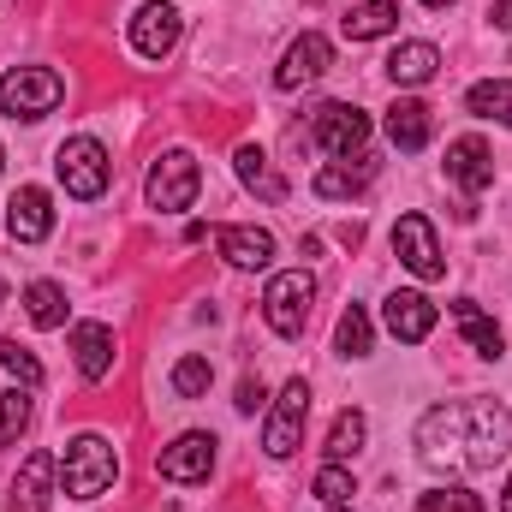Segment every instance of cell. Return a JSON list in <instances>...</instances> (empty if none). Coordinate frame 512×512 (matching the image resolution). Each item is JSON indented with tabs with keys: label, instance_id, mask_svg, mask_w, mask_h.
Listing matches in <instances>:
<instances>
[{
	"label": "cell",
	"instance_id": "obj_1",
	"mask_svg": "<svg viewBox=\"0 0 512 512\" xmlns=\"http://www.w3.org/2000/svg\"><path fill=\"white\" fill-rule=\"evenodd\" d=\"M512 453V411L495 399L435 405L417 423V459L435 471H495Z\"/></svg>",
	"mask_w": 512,
	"mask_h": 512
},
{
	"label": "cell",
	"instance_id": "obj_2",
	"mask_svg": "<svg viewBox=\"0 0 512 512\" xmlns=\"http://www.w3.org/2000/svg\"><path fill=\"white\" fill-rule=\"evenodd\" d=\"M114 477H120V453H114L102 435H72V441H66V453H60V483H66L72 501L108 495Z\"/></svg>",
	"mask_w": 512,
	"mask_h": 512
},
{
	"label": "cell",
	"instance_id": "obj_3",
	"mask_svg": "<svg viewBox=\"0 0 512 512\" xmlns=\"http://www.w3.org/2000/svg\"><path fill=\"white\" fill-rule=\"evenodd\" d=\"M54 173H60L66 197L96 203V197L108 191V179H114V161H108V149H102L96 137H66L60 155H54Z\"/></svg>",
	"mask_w": 512,
	"mask_h": 512
},
{
	"label": "cell",
	"instance_id": "obj_4",
	"mask_svg": "<svg viewBox=\"0 0 512 512\" xmlns=\"http://www.w3.org/2000/svg\"><path fill=\"white\" fill-rule=\"evenodd\" d=\"M310 304H316V280H310L304 268L274 274V280H268V292H262V316H268V328H274L280 340H298V334H304Z\"/></svg>",
	"mask_w": 512,
	"mask_h": 512
},
{
	"label": "cell",
	"instance_id": "obj_5",
	"mask_svg": "<svg viewBox=\"0 0 512 512\" xmlns=\"http://www.w3.org/2000/svg\"><path fill=\"white\" fill-rule=\"evenodd\" d=\"M60 96H66V84L48 66H12L0 78V114H12V120H42L60 108Z\"/></svg>",
	"mask_w": 512,
	"mask_h": 512
},
{
	"label": "cell",
	"instance_id": "obj_6",
	"mask_svg": "<svg viewBox=\"0 0 512 512\" xmlns=\"http://www.w3.org/2000/svg\"><path fill=\"white\" fill-rule=\"evenodd\" d=\"M197 191H203V167H197L191 149H167V155L149 167V185H143L149 209H167V215H173V209H191Z\"/></svg>",
	"mask_w": 512,
	"mask_h": 512
},
{
	"label": "cell",
	"instance_id": "obj_7",
	"mask_svg": "<svg viewBox=\"0 0 512 512\" xmlns=\"http://www.w3.org/2000/svg\"><path fill=\"white\" fill-rule=\"evenodd\" d=\"M304 423H310V382L292 376V382L280 387L268 423H262V447H268V459H292V453L304 447Z\"/></svg>",
	"mask_w": 512,
	"mask_h": 512
},
{
	"label": "cell",
	"instance_id": "obj_8",
	"mask_svg": "<svg viewBox=\"0 0 512 512\" xmlns=\"http://www.w3.org/2000/svg\"><path fill=\"white\" fill-rule=\"evenodd\" d=\"M310 137L328 149V155H358L370 143V114L352 108V102H322L310 114Z\"/></svg>",
	"mask_w": 512,
	"mask_h": 512
},
{
	"label": "cell",
	"instance_id": "obj_9",
	"mask_svg": "<svg viewBox=\"0 0 512 512\" xmlns=\"http://www.w3.org/2000/svg\"><path fill=\"white\" fill-rule=\"evenodd\" d=\"M393 256H399L417 280H441V274H447V256L435 245L429 215H399V221H393Z\"/></svg>",
	"mask_w": 512,
	"mask_h": 512
},
{
	"label": "cell",
	"instance_id": "obj_10",
	"mask_svg": "<svg viewBox=\"0 0 512 512\" xmlns=\"http://www.w3.org/2000/svg\"><path fill=\"white\" fill-rule=\"evenodd\" d=\"M155 471H161L167 483H203V477L215 471V435H203V429L179 435L173 447L155 453Z\"/></svg>",
	"mask_w": 512,
	"mask_h": 512
},
{
	"label": "cell",
	"instance_id": "obj_11",
	"mask_svg": "<svg viewBox=\"0 0 512 512\" xmlns=\"http://www.w3.org/2000/svg\"><path fill=\"white\" fill-rule=\"evenodd\" d=\"M173 42H179V6H167V0L137 6V18H131V48H137L143 60H167Z\"/></svg>",
	"mask_w": 512,
	"mask_h": 512
},
{
	"label": "cell",
	"instance_id": "obj_12",
	"mask_svg": "<svg viewBox=\"0 0 512 512\" xmlns=\"http://www.w3.org/2000/svg\"><path fill=\"white\" fill-rule=\"evenodd\" d=\"M328 66H334V42H328V36H316V30H304V36L286 48V60H280V72H274V84H280V90H304V84H316Z\"/></svg>",
	"mask_w": 512,
	"mask_h": 512
},
{
	"label": "cell",
	"instance_id": "obj_13",
	"mask_svg": "<svg viewBox=\"0 0 512 512\" xmlns=\"http://www.w3.org/2000/svg\"><path fill=\"white\" fill-rule=\"evenodd\" d=\"M382 322H387V334L399 340V346H423L429 334H435V304L423 298V292H393L382 304Z\"/></svg>",
	"mask_w": 512,
	"mask_h": 512
},
{
	"label": "cell",
	"instance_id": "obj_14",
	"mask_svg": "<svg viewBox=\"0 0 512 512\" xmlns=\"http://www.w3.org/2000/svg\"><path fill=\"white\" fill-rule=\"evenodd\" d=\"M447 179H453L465 197H483V191L495 185V155H489V143H483V137L447 143Z\"/></svg>",
	"mask_w": 512,
	"mask_h": 512
},
{
	"label": "cell",
	"instance_id": "obj_15",
	"mask_svg": "<svg viewBox=\"0 0 512 512\" xmlns=\"http://www.w3.org/2000/svg\"><path fill=\"white\" fill-rule=\"evenodd\" d=\"M6 233L18 245H42L54 233V209H48V191L42 185H18L12 203H6Z\"/></svg>",
	"mask_w": 512,
	"mask_h": 512
},
{
	"label": "cell",
	"instance_id": "obj_16",
	"mask_svg": "<svg viewBox=\"0 0 512 512\" xmlns=\"http://www.w3.org/2000/svg\"><path fill=\"white\" fill-rule=\"evenodd\" d=\"M370 179H376V155H364V149H358V155H334V161L316 173V197H328V203H334V197H358Z\"/></svg>",
	"mask_w": 512,
	"mask_h": 512
},
{
	"label": "cell",
	"instance_id": "obj_17",
	"mask_svg": "<svg viewBox=\"0 0 512 512\" xmlns=\"http://www.w3.org/2000/svg\"><path fill=\"white\" fill-rule=\"evenodd\" d=\"M72 358H78L84 382H102L114 370V328L108 322H78L72 328Z\"/></svg>",
	"mask_w": 512,
	"mask_h": 512
},
{
	"label": "cell",
	"instance_id": "obj_18",
	"mask_svg": "<svg viewBox=\"0 0 512 512\" xmlns=\"http://www.w3.org/2000/svg\"><path fill=\"white\" fill-rule=\"evenodd\" d=\"M54 471H60V459L54 453H30L24 465H18V477H12V512H48V483H54Z\"/></svg>",
	"mask_w": 512,
	"mask_h": 512
},
{
	"label": "cell",
	"instance_id": "obj_19",
	"mask_svg": "<svg viewBox=\"0 0 512 512\" xmlns=\"http://www.w3.org/2000/svg\"><path fill=\"white\" fill-rule=\"evenodd\" d=\"M387 137H393V149H423L429 137H435V108L429 102H417V96H405V102H393L387 108Z\"/></svg>",
	"mask_w": 512,
	"mask_h": 512
},
{
	"label": "cell",
	"instance_id": "obj_20",
	"mask_svg": "<svg viewBox=\"0 0 512 512\" xmlns=\"http://www.w3.org/2000/svg\"><path fill=\"white\" fill-rule=\"evenodd\" d=\"M215 245H221V256L233 268H268L274 262V233L268 227H221Z\"/></svg>",
	"mask_w": 512,
	"mask_h": 512
},
{
	"label": "cell",
	"instance_id": "obj_21",
	"mask_svg": "<svg viewBox=\"0 0 512 512\" xmlns=\"http://www.w3.org/2000/svg\"><path fill=\"white\" fill-rule=\"evenodd\" d=\"M435 72H441V48H435V42H399V48L387 54V78H393L399 90L429 84Z\"/></svg>",
	"mask_w": 512,
	"mask_h": 512
},
{
	"label": "cell",
	"instance_id": "obj_22",
	"mask_svg": "<svg viewBox=\"0 0 512 512\" xmlns=\"http://www.w3.org/2000/svg\"><path fill=\"white\" fill-rule=\"evenodd\" d=\"M233 167H239V179L251 185L256 197H262V203H286V179H280V173L268 167V155H262L256 143H245V149L233 155Z\"/></svg>",
	"mask_w": 512,
	"mask_h": 512
},
{
	"label": "cell",
	"instance_id": "obj_23",
	"mask_svg": "<svg viewBox=\"0 0 512 512\" xmlns=\"http://www.w3.org/2000/svg\"><path fill=\"white\" fill-rule=\"evenodd\" d=\"M453 322L465 328L471 352H483V358H501V328H495V316H483V310H477V298H453Z\"/></svg>",
	"mask_w": 512,
	"mask_h": 512
},
{
	"label": "cell",
	"instance_id": "obj_24",
	"mask_svg": "<svg viewBox=\"0 0 512 512\" xmlns=\"http://www.w3.org/2000/svg\"><path fill=\"white\" fill-rule=\"evenodd\" d=\"M393 24H399V6H393V0H364V6H352V12L340 18V30H346L352 42H376Z\"/></svg>",
	"mask_w": 512,
	"mask_h": 512
},
{
	"label": "cell",
	"instance_id": "obj_25",
	"mask_svg": "<svg viewBox=\"0 0 512 512\" xmlns=\"http://www.w3.org/2000/svg\"><path fill=\"white\" fill-rule=\"evenodd\" d=\"M24 316H30L36 328H60V322H66V292H60L54 280H30V286H24Z\"/></svg>",
	"mask_w": 512,
	"mask_h": 512
},
{
	"label": "cell",
	"instance_id": "obj_26",
	"mask_svg": "<svg viewBox=\"0 0 512 512\" xmlns=\"http://www.w3.org/2000/svg\"><path fill=\"white\" fill-rule=\"evenodd\" d=\"M465 108H471L477 120H501V126H512V84L507 78H483V84H471Z\"/></svg>",
	"mask_w": 512,
	"mask_h": 512
},
{
	"label": "cell",
	"instance_id": "obj_27",
	"mask_svg": "<svg viewBox=\"0 0 512 512\" xmlns=\"http://www.w3.org/2000/svg\"><path fill=\"white\" fill-rule=\"evenodd\" d=\"M364 435H370L364 411H340V417H334V429H328V459H334V465H346V459L364 447Z\"/></svg>",
	"mask_w": 512,
	"mask_h": 512
},
{
	"label": "cell",
	"instance_id": "obj_28",
	"mask_svg": "<svg viewBox=\"0 0 512 512\" xmlns=\"http://www.w3.org/2000/svg\"><path fill=\"white\" fill-rule=\"evenodd\" d=\"M24 429H30V393L12 387V393H0V447H18Z\"/></svg>",
	"mask_w": 512,
	"mask_h": 512
},
{
	"label": "cell",
	"instance_id": "obj_29",
	"mask_svg": "<svg viewBox=\"0 0 512 512\" xmlns=\"http://www.w3.org/2000/svg\"><path fill=\"white\" fill-rule=\"evenodd\" d=\"M370 340H376V328H370V316L352 304V310L340 316V334H334V346H340L346 358H364V352H370Z\"/></svg>",
	"mask_w": 512,
	"mask_h": 512
},
{
	"label": "cell",
	"instance_id": "obj_30",
	"mask_svg": "<svg viewBox=\"0 0 512 512\" xmlns=\"http://www.w3.org/2000/svg\"><path fill=\"white\" fill-rule=\"evenodd\" d=\"M209 382H215V364H209V358H179V364H173V393H179V399L209 393Z\"/></svg>",
	"mask_w": 512,
	"mask_h": 512
},
{
	"label": "cell",
	"instance_id": "obj_31",
	"mask_svg": "<svg viewBox=\"0 0 512 512\" xmlns=\"http://www.w3.org/2000/svg\"><path fill=\"white\" fill-rule=\"evenodd\" d=\"M417 512H483V495H471V489H429Z\"/></svg>",
	"mask_w": 512,
	"mask_h": 512
},
{
	"label": "cell",
	"instance_id": "obj_32",
	"mask_svg": "<svg viewBox=\"0 0 512 512\" xmlns=\"http://www.w3.org/2000/svg\"><path fill=\"white\" fill-rule=\"evenodd\" d=\"M316 495H322V501H328V507H346V501H352V471H346V465H334V459H328V465H322V471H316Z\"/></svg>",
	"mask_w": 512,
	"mask_h": 512
},
{
	"label": "cell",
	"instance_id": "obj_33",
	"mask_svg": "<svg viewBox=\"0 0 512 512\" xmlns=\"http://www.w3.org/2000/svg\"><path fill=\"white\" fill-rule=\"evenodd\" d=\"M0 370H12L24 387L42 382V364H36V358H30V346H18V340H0Z\"/></svg>",
	"mask_w": 512,
	"mask_h": 512
},
{
	"label": "cell",
	"instance_id": "obj_34",
	"mask_svg": "<svg viewBox=\"0 0 512 512\" xmlns=\"http://www.w3.org/2000/svg\"><path fill=\"white\" fill-rule=\"evenodd\" d=\"M262 405V382H239V411H256Z\"/></svg>",
	"mask_w": 512,
	"mask_h": 512
},
{
	"label": "cell",
	"instance_id": "obj_35",
	"mask_svg": "<svg viewBox=\"0 0 512 512\" xmlns=\"http://www.w3.org/2000/svg\"><path fill=\"white\" fill-rule=\"evenodd\" d=\"M489 18H495V30H512V0H495Z\"/></svg>",
	"mask_w": 512,
	"mask_h": 512
},
{
	"label": "cell",
	"instance_id": "obj_36",
	"mask_svg": "<svg viewBox=\"0 0 512 512\" xmlns=\"http://www.w3.org/2000/svg\"><path fill=\"white\" fill-rule=\"evenodd\" d=\"M501 512H512V477H507V495H501Z\"/></svg>",
	"mask_w": 512,
	"mask_h": 512
},
{
	"label": "cell",
	"instance_id": "obj_37",
	"mask_svg": "<svg viewBox=\"0 0 512 512\" xmlns=\"http://www.w3.org/2000/svg\"><path fill=\"white\" fill-rule=\"evenodd\" d=\"M423 6H453V0H423Z\"/></svg>",
	"mask_w": 512,
	"mask_h": 512
},
{
	"label": "cell",
	"instance_id": "obj_38",
	"mask_svg": "<svg viewBox=\"0 0 512 512\" xmlns=\"http://www.w3.org/2000/svg\"><path fill=\"white\" fill-rule=\"evenodd\" d=\"M0 304H6V280H0Z\"/></svg>",
	"mask_w": 512,
	"mask_h": 512
},
{
	"label": "cell",
	"instance_id": "obj_39",
	"mask_svg": "<svg viewBox=\"0 0 512 512\" xmlns=\"http://www.w3.org/2000/svg\"><path fill=\"white\" fill-rule=\"evenodd\" d=\"M328 512H352V507H328Z\"/></svg>",
	"mask_w": 512,
	"mask_h": 512
},
{
	"label": "cell",
	"instance_id": "obj_40",
	"mask_svg": "<svg viewBox=\"0 0 512 512\" xmlns=\"http://www.w3.org/2000/svg\"><path fill=\"white\" fill-rule=\"evenodd\" d=\"M310 6H316V0H310Z\"/></svg>",
	"mask_w": 512,
	"mask_h": 512
}]
</instances>
